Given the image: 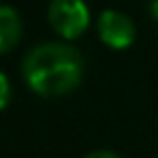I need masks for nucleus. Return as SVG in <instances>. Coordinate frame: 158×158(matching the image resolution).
<instances>
[{
    "mask_svg": "<svg viewBox=\"0 0 158 158\" xmlns=\"http://www.w3.org/2000/svg\"><path fill=\"white\" fill-rule=\"evenodd\" d=\"M149 11H152V18L158 22V0H152V5H149Z\"/></svg>",
    "mask_w": 158,
    "mask_h": 158,
    "instance_id": "7",
    "label": "nucleus"
},
{
    "mask_svg": "<svg viewBox=\"0 0 158 158\" xmlns=\"http://www.w3.org/2000/svg\"><path fill=\"white\" fill-rule=\"evenodd\" d=\"M26 85L39 95H63L82 78V56L67 44L46 41L33 48L22 63Z\"/></svg>",
    "mask_w": 158,
    "mask_h": 158,
    "instance_id": "1",
    "label": "nucleus"
},
{
    "mask_svg": "<svg viewBox=\"0 0 158 158\" xmlns=\"http://www.w3.org/2000/svg\"><path fill=\"white\" fill-rule=\"evenodd\" d=\"M85 158H119L115 152H108V149H98V152H91L87 154Z\"/></svg>",
    "mask_w": 158,
    "mask_h": 158,
    "instance_id": "6",
    "label": "nucleus"
},
{
    "mask_svg": "<svg viewBox=\"0 0 158 158\" xmlns=\"http://www.w3.org/2000/svg\"><path fill=\"white\" fill-rule=\"evenodd\" d=\"M98 33H100V39L108 48L123 50V48H128L134 41V33L136 31H134L132 20L126 13L115 11V9H106L98 18Z\"/></svg>",
    "mask_w": 158,
    "mask_h": 158,
    "instance_id": "3",
    "label": "nucleus"
},
{
    "mask_svg": "<svg viewBox=\"0 0 158 158\" xmlns=\"http://www.w3.org/2000/svg\"><path fill=\"white\" fill-rule=\"evenodd\" d=\"M48 20L63 39H76L89 26V7L85 0H52Z\"/></svg>",
    "mask_w": 158,
    "mask_h": 158,
    "instance_id": "2",
    "label": "nucleus"
},
{
    "mask_svg": "<svg viewBox=\"0 0 158 158\" xmlns=\"http://www.w3.org/2000/svg\"><path fill=\"white\" fill-rule=\"evenodd\" d=\"M9 98H11L9 76H7V74H0V106H2V108L9 106Z\"/></svg>",
    "mask_w": 158,
    "mask_h": 158,
    "instance_id": "5",
    "label": "nucleus"
},
{
    "mask_svg": "<svg viewBox=\"0 0 158 158\" xmlns=\"http://www.w3.org/2000/svg\"><path fill=\"white\" fill-rule=\"evenodd\" d=\"M22 33L20 15L11 7H0V52H9Z\"/></svg>",
    "mask_w": 158,
    "mask_h": 158,
    "instance_id": "4",
    "label": "nucleus"
}]
</instances>
